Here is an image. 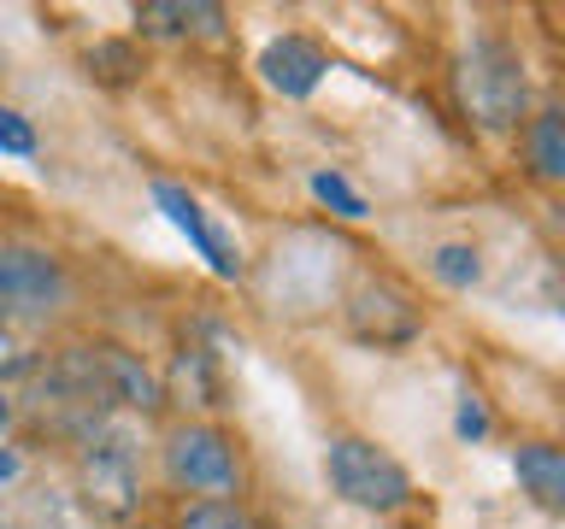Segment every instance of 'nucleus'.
<instances>
[{
  "mask_svg": "<svg viewBox=\"0 0 565 529\" xmlns=\"http://www.w3.org/2000/svg\"><path fill=\"white\" fill-rule=\"evenodd\" d=\"M324 71H330L324 47L307 42V35H277V42L259 47V77L271 83L277 95H289V100L312 95V88L324 83Z\"/></svg>",
  "mask_w": 565,
  "mask_h": 529,
  "instance_id": "obj_7",
  "label": "nucleus"
},
{
  "mask_svg": "<svg viewBox=\"0 0 565 529\" xmlns=\"http://www.w3.org/2000/svg\"><path fill=\"white\" fill-rule=\"evenodd\" d=\"M71 306V271L47 247L0 241V324L18 330H47Z\"/></svg>",
  "mask_w": 565,
  "mask_h": 529,
  "instance_id": "obj_2",
  "label": "nucleus"
},
{
  "mask_svg": "<svg viewBox=\"0 0 565 529\" xmlns=\"http://www.w3.org/2000/svg\"><path fill=\"white\" fill-rule=\"evenodd\" d=\"M12 370H24V353H18V335L0 324V377H12Z\"/></svg>",
  "mask_w": 565,
  "mask_h": 529,
  "instance_id": "obj_17",
  "label": "nucleus"
},
{
  "mask_svg": "<svg viewBox=\"0 0 565 529\" xmlns=\"http://www.w3.org/2000/svg\"><path fill=\"white\" fill-rule=\"evenodd\" d=\"M177 529H254V518L236 500H194Z\"/></svg>",
  "mask_w": 565,
  "mask_h": 529,
  "instance_id": "obj_14",
  "label": "nucleus"
},
{
  "mask_svg": "<svg viewBox=\"0 0 565 529\" xmlns=\"http://www.w3.org/2000/svg\"><path fill=\"white\" fill-rule=\"evenodd\" d=\"M12 476H18V453L0 447V483H12Z\"/></svg>",
  "mask_w": 565,
  "mask_h": 529,
  "instance_id": "obj_19",
  "label": "nucleus"
},
{
  "mask_svg": "<svg viewBox=\"0 0 565 529\" xmlns=\"http://www.w3.org/2000/svg\"><path fill=\"white\" fill-rule=\"evenodd\" d=\"M454 88H459V106H466V118L477 130L507 136L524 123V106H530L524 60L501 42V35H477V42L459 53Z\"/></svg>",
  "mask_w": 565,
  "mask_h": 529,
  "instance_id": "obj_1",
  "label": "nucleus"
},
{
  "mask_svg": "<svg viewBox=\"0 0 565 529\" xmlns=\"http://www.w3.org/2000/svg\"><path fill=\"white\" fill-rule=\"evenodd\" d=\"M459 435H483V412H477V406L459 412Z\"/></svg>",
  "mask_w": 565,
  "mask_h": 529,
  "instance_id": "obj_18",
  "label": "nucleus"
},
{
  "mask_svg": "<svg viewBox=\"0 0 565 529\" xmlns=\"http://www.w3.org/2000/svg\"><path fill=\"white\" fill-rule=\"evenodd\" d=\"M312 194H318L324 206H335L342 218H365V201L342 183V176H330V171H324V176H312Z\"/></svg>",
  "mask_w": 565,
  "mask_h": 529,
  "instance_id": "obj_15",
  "label": "nucleus"
},
{
  "mask_svg": "<svg viewBox=\"0 0 565 529\" xmlns=\"http://www.w3.org/2000/svg\"><path fill=\"white\" fill-rule=\"evenodd\" d=\"M0 153H18V159H30V153H35L30 118H24V112H12V106H0Z\"/></svg>",
  "mask_w": 565,
  "mask_h": 529,
  "instance_id": "obj_16",
  "label": "nucleus"
},
{
  "mask_svg": "<svg viewBox=\"0 0 565 529\" xmlns=\"http://www.w3.org/2000/svg\"><path fill=\"white\" fill-rule=\"evenodd\" d=\"M95 347V377L106 406H124V412H159L166 406V382L141 365V353L118 347V342H88Z\"/></svg>",
  "mask_w": 565,
  "mask_h": 529,
  "instance_id": "obj_6",
  "label": "nucleus"
},
{
  "mask_svg": "<svg viewBox=\"0 0 565 529\" xmlns=\"http://www.w3.org/2000/svg\"><path fill=\"white\" fill-rule=\"evenodd\" d=\"M324 476H330V488L360 511H401L406 500H413V476H406V465L388 447H377V441H365V435H335L324 447Z\"/></svg>",
  "mask_w": 565,
  "mask_h": 529,
  "instance_id": "obj_4",
  "label": "nucleus"
},
{
  "mask_svg": "<svg viewBox=\"0 0 565 529\" xmlns=\"http://www.w3.org/2000/svg\"><path fill=\"white\" fill-rule=\"evenodd\" d=\"M224 12L201 7V0H141L136 7V30L141 35H189V30H218Z\"/></svg>",
  "mask_w": 565,
  "mask_h": 529,
  "instance_id": "obj_12",
  "label": "nucleus"
},
{
  "mask_svg": "<svg viewBox=\"0 0 565 529\" xmlns=\"http://www.w3.org/2000/svg\"><path fill=\"white\" fill-rule=\"evenodd\" d=\"M83 488H88V500L100 494L106 511H130V500H136L130 458H124L118 447H88L83 453Z\"/></svg>",
  "mask_w": 565,
  "mask_h": 529,
  "instance_id": "obj_11",
  "label": "nucleus"
},
{
  "mask_svg": "<svg viewBox=\"0 0 565 529\" xmlns=\"http://www.w3.org/2000/svg\"><path fill=\"white\" fill-rule=\"evenodd\" d=\"M0 430H12V400L0 395Z\"/></svg>",
  "mask_w": 565,
  "mask_h": 529,
  "instance_id": "obj_20",
  "label": "nucleus"
},
{
  "mask_svg": "<svg viewBox=\"0 0 565 529\" xmlns=\"http://www.w3.org/2000/svg\"><path fill=\"white\" fill-rule=\"evenodd\" d=\"M153 201L166 206V218H171L177 229H183V236H189L194 247H201V259H206L218 277H236V271H242V259L218 241V229L206 224V212H201V201H194L189 188H177V183H153Z\"/></svg>",
  "mask_w": 565,
  "mask_h": 529,
  "instance_id": "obj_8",
  "label": "nucleus"
},
{
  "mask_svg": "<svg viewBox=\"0 0 565 529\" xmlns=\"http://www.w3.org/2000/svg\"><path fill=\"white\" fill-rule=\"evenodd\" d=\"M130 529H153V523H130Z\"/></svg>",
  "mask_w": 565,
  "mask_h": 529,
  "instance_id": "obj_21",
  "label": "nucleus"
},
{
  "mask_svg": "<svg viewBox=\"0 0 565 529\" xmlns=\"http://www.w3.org/2000/svg\"><path fill=\"white\" fill-rule=\"evenodd\" d=\"M430 271L448 282V289H471V282L483 277V264H477V247L448 241V247H436V253H430Z\"/></svg>",
  "mask_w": 565,
  "mask_h": 529,
  "instance_id": "obj_13",
  "label": "nucleus"
},
{
  "mask_svg": "<svg viewBox=\"0 0 565 529\" xmlns=\"http://www.w3.org/2000/svg\"><path fill=\"white\" fill-rule=\"evenodd\" d=\"M348 335L365 347H406L424 330V306L395 277H360L348 289Z\"/></svg>",
  "mask_w": 565,
  "mask_h": 529,
  "instance_id": "obj_5",
  "label": "nucleus"
},
{
  "mask_svg": "<svg viewBox=\"0 0 565 529\" xmlns=\"http://www.w3.org/2000/svg\"><path fill=\"white\" fill-rule=\"evenodd\" d=\"M512 476H519L524 494L542 511H565V453L554 441H524V447L512 453Z\"/></svg>",
  "mask_w": 565,
  "mask_h": 529,
  "instance_id": "obj_10",
  "label": "nucleus"
},
{
  "mask_svg": "<svg viewBox=\"0 0 565 529\" xmlns=\"http://www.w3.org/2000/svg\"><path fill=\"white\" fill-rule=\"evenodd\" d=\"M519 153H524V171L536 183H565V112L559 106H542L536 118H524Z\"/></svg>",
  "mask_w": 565,
  "mask_h": 529,
  "instance_id": "obj_9",
  "label": "nucleus"
},
{
  "mask_svg": "<svg viewBox=\"0 0 565 529\" xmlns=\"http://www.w3.org/2000/svg\"><path fill=\"white\" fill-rule=\"evenodd\" d=\"M166 483L201 500L242 494V447L218 423H171L166 430Z\"/></svg>",
  "mask_w": 565,
  "mask_h": 529,
  "instance_id": "obj_3",
  "label": "nucleus"
}]
</instances>
